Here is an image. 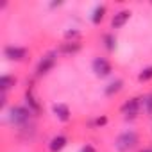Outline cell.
Masks as SVG:
<instances>
[{
	"label": "cell",
	"mask_w": 152,
	"mask_h": 152,
	"mask_svg": "<svg viewBox=\"0 0 152 152\" xmlns=\"http://www.w3.org/2000/svg\"><path fill=\"white\" fill-rule=\"evenodd\" d=\"M106 124H107V118H106V116H100V118L95 120V125H97V127H102V125H106Z\"/></svg>",
	"instance_id": "19"
},
{
	"label": "cell",
	"mask_w": 152,
	"mask_h": 152,
	"mask_svg": "<svg viewBox=\"0 0 152 152\" xmlns=\"http://www.w3.org/2000/svg\"><path fill=\"white\" fill-rule=\"evenodd\" d=\"M104 15H106V6H97L91 13V22L95 25H99L102 20H104Z\"/></svg>",
	"instance_id": "12"
},
{
	"label": "cell",
	"mask_w": 152,
	"mask_h": 152,
	"mask_svg": "<svg viewBox=\"0 0 152 152\" xmlns=\"http://www.w3.org/2000/svg\"><path fill=\"white\" fill-rule=\"evenodd\" d=\"M91 68H93V72H95L97 77H107V75L113 72L111 63L107 59H104V57H95L93 63H91Z\"/></svg>",
	"instance_id": "4"
},
{
	"label": "cell",
	"mask_w": 152,
	"mask_h": 152,
	"mask_svg": "<svg viewBox=\"0 0 152 152\" xmlns=\"http://www.w3.org/2000/svg\"><path fill=\"white\" fill-rule=\"evenodd\" d=\"M104 47H106L109 52L115 50V47H116V39H115L113 34H106V36H104Z\"/></svg>",
	"instance_id": "16"
},
{
	"label": "cell",
	"mask_w": 152,
	"mask_h": 152,
	"mask_svg": "<svg viewBox=\"0 0 152 152\" xmlns=\"http://www.w3.org/2000/svg\"><path fill=\"white\" fill-rule=\"evenodd\" d=\"M140 107H141L140 99H129V100L124 102V106H122V113H124L127 118H134V116L140 113Z\"/></svg>",
	"instance_id": "6"
},
{
	"label": "cell",
	"mask_w": 152,
	"mask_h": 152,
	"mask_svg": "<svg viewBox=\"0 0 152 152\" xmlns=\"http://www.w3.org/2000/svg\"><path fill=\"white\" fill-rule=\"evenodd\" d=\"M56 61H57V52H56V50L48 52V54H47V56H43V57H41V61L38 63L36 73H38V75H45V73H48V72L54 68Z\"/></svg>",
	"instance_id": "2"
},
{
	"label": "cell",
	"mask_w": 152,
	"mask_h": 152,
	"mask_svg": "<svg viewBox=\"0 0 152 152\" xmlns=\"http://www.w3.org/2000/svg\"><path fill=\"white\" fill-rule=\"evenodd\" d=\"M136 145H138V134H136L134 131L122 132V134L116 138V141H115V147H116V150H120V152H129V150H132Z\"/></svg>",
	"instance_id": "1"
},
{
	"label": "cell",
	"mask_w": 152,
	"mask_h": 152,
	"mask_svg": "<svg viewBox=\"0 0 152 152\" xmlns=\"http://www.w3.org/2000/svg\"><path fill=\"white\" fill-rule=\"evenodd\" d=\"M25 100H27V104H29V109L31 111H39V104L36 102V99H34V95H32V91L31 90H27V93H25Z\"/></svg>",
	"instance_id": "14"
},
{
	"label": "cell",
	"mask_w": 152,
	"mask_h": 152,
	"mask_svg": "<svg viewBox=\"0 0 152 152\" xmlns=\"http://www.w3.org/2000/svg\"><path fill=\"white\" fill-rule=\"evenodd\" d=\"M122 86H124V81H120V79H116V81H113L107 88H106V95L107 97H111V95H116L120 90H122Z\"/></svg>",
	"instance_id": "13"
},
{
	"label": "cell",
	"mask_w": 152,
	"mask_h": 152,
	"mask_svg": "<svg viewBox=\"0 0 152 152\" xmlns=\"http://www.w3.org/2000/svg\"><path fill=\"white\" fill-rule=\"evenodd\" d=\"M66 143H68L66 136H63V134H57V136H54V138L50 140V145H48V148H50V152H61V150L66 147Z\"/></svg>",
	"instance_id": "9"
},
{
	"label": "cell",
	"mask_w": 152,
	"mask_h": 152,
	"mask_svg": "<svg viewBox=\"0 0 152 152\" xmlns=\"http://www.w3.org/2000/svg\"><path fill=\"white\" fill-rule=\"evenodd\" d=\"M4 56L11 61H23L27 57V48L23 47H15V45H7L4 48Z\"/></svg>",
	"instance_id": "5"
},
{
	"label": "cell",
	"mask_w": 152,
	"mask_h": 152,
	"mask_svg": "<svg viewBox=\"0 0 152 152\" xmlns=\"http://www.w3.org/2000/svg\"><path fill=\"white\" fill-rule=\"evenodd\" d=\"M64 38H66V39L72 38V41H75V38H79V31H66V32H64Z\"/></svg>",
	"instance_id": "18"
},
{
	"label": "cell",
	"mask_w": 152,
	"mask_h": 152,
	"mask_svg": "<svg viewBox=\"0 0 152 152\" xmlns=\"http://www.w3.org/2000/svg\"><path fill=\"white\" fill-rule=\"evenodd\" d=\"M81 152H97V150H95L93 145H84V147L81 148Z\"/></svg>",
	"instance_id": "20"
},
{
	"label": "cell",
	"mask_w": 152,
	"mask_h": 152,
	"mask_svg": "<svg viewBox=\"0 0 152 152\" xmlns=\"http://www.w3.org/2000/svg\"><path fill=\"white\" fill-rule=\"evenodd\" d=\"M143 107H145V111L148 115H152V93H148V95L143 97Z\"/></svg>",
	"instance_id": "17"
},
{
	"label": "cell",
	"mask_w": 152,
	"mask_h": 152,
	"mask_svg": "<svg viewBox=\"0 0 152 152\" xmlns=\"http://www.w3.org/2000/svg\"><path fill=\"white\" fill-rule=\"evenodd\" d=\"M9 118H11L13 124L23 125V124H27V122L31 120V109L22 107V106H16V107H13V109L9 111Z\"/></svg>",
	"instance_id": "3"
},
{
	"label": "cell",
	"mask_w": 152,
	"mask_h": 152,
	"mask_svg": "<svg viewBox=\"0 0 152 152\" xmlns=\"http://www.w3.org/2000/svg\"><path fill=\"white\" fill-rule=\"evenodd\" d=\"M15 84H16V79L13 77V75H2V79H0V90H2V93L11 90Z\"/></svg>",
	"instance_id": "11"
},
{
	"label": "cell",
	"mask_w": 152,
	"mask_h": 152,
	"mask_svg": "<svg viewBox=\"0 0 152 152\" xmlns=\"http://www.w3.org/2000/svg\"><path fill=\"white\" fill-rule=\"evenodd\" d=\"M129 18H131V11L129 9H122V11L115 13L113 20H111V27L113 29H120V27H124L129 22Z\"/></svg>",
	"instance_id": "7"
},
{
	"label": "cell",
	"mask_w": 152,
	"mask_h": 152,
	"mask_svg": "<svg viewBox=\"0 0 152 152\" xmlns=\"http://www.w3.org/2000/svg\"><path fill=\"white\" fill-rule=\"evenodd\" d=\"M150 79H152V66H147V68H143V70L140 72L138 81H140V83H145V81H150Z\"/></svg>",
	"instance_id": "15"
},
{
	"label": "cell",
	"mask_w": 152,
	"mask_h": 152,
	"mask_svg": "<svg viewBox=\"0 0 152 152\" xmlns=\"http://www.w3.org/2000/svg\"><path fill=\"white\" fill-rule=\"evenodd\" d=\"M52 113L56 115L57 120L61 122H68L70 120V107L66 104H54L52 106Z\"/></svg>",
	"instance_id": "8"
},
{
	"label": "cell",
	"mask_w": 152,
	"mask_h": 152,
	"mask_svg": "<svg viewBox=\"0 0 152 152\" xmlns=\"http://www.w3.org/2000/svg\"><path fill=\"white\" fill-rule=\"evenodd\" d=\"M59 50H61L63 54H66V56H70V54H77V52L81 50V43H79V41H66V43L61 45Z\"/></svg>",
	"instance_id": "10"
},
{
	"label": "cell",
	"mask_w": 152,
	"mask_h": 152,
	"mask_svg": "<svg viewBox=\"0 0 152 152\" xmlns=\"http://www.w3.org/2000/svg\"><path fill=\"white\" fill-rule=\"evenodd\" d=\"M141 152H152V148H145V150H141Z\"/></svg>",
	"instance_id": "21"
}]
</instances>
